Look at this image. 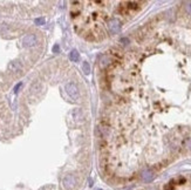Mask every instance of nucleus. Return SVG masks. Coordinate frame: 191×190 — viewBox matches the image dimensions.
<instances>
[{
    "mask_svg": "<svg viewBox=\"0 0 191 190\" xmlns=\"http://www.w3.org/2000/svg\"><path fill=\"white\" fill-rule=\"evenodd\" d=\"M142 190H191V175L174 178L161 187H151Z\"/></svg>",
    "mask_w": 191,
    "mask_h": 190,
    "instance_id": "nucleus-2",
    "label": "nucleus"
},
{
    "mask_svg": "<svg viewBox=\"0 0 191 190\" xmlns=\"http://www.w3.org/2000/svg\"><path fill=\"white\" fill-rule=\"evenodd\" d=\"M113 2L77 1L70 6V19L80 35L88 40H101L106 34H115L121 30L122 21L111 17Z\"/></svg>",
    "mask_w": 191,
    "mask_h": 190,
    "instance_id": "nucleus-1",
    "label": "nucleus"
}]
</instances>
